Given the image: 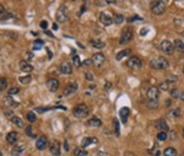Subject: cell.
I'll use <instances>...</instances> for the list:
<instances>
[{
    "label": "cell",
    "mask_w": 184,
    "mask_h": 156,
    "mask_svg": "<svg viewBox=\"0 0 184 156\" xmlns=\"http://www.w3.org/2000/svg\"><path fill=\"white\" fill-rule=\"evenodd\" d=\"M150 65L153 69H157V70H161V69H167L170 66V63L168 60L165 58V57H157V58L152 59L150 61Z\"/></svg>",
    "instance_id": "obj_1"
},
{
    "label": "cell",
    "mask_w": 184,
    "mask_h": 156,
    "mask_svg": "<svg viewBox=\"0 0 184 156\" xmlns=\"http://www.w3.org/2000/svg\"><path fill=\"white\" fill-rule=\"evenodd\" d=\"M89 113H90L89 107L86 105H84V103H80V105H78L73 110V114L76 118H85V117L89 116Z\"/></svg>",
    "instance_id": "obj_2"
},
{
    "label": "cell",
    "mask_w": 184,
    "mask_h": 156,
    "mask_svg": "<svg viewBox=\"0 0 184 156\" xmlns=\"http://www.w3.org/2000/svg\"><path fill=\"white\" fill-rule=\"evenodd\" d=\"M166 10V5L163 1H152L151 3V12L153 15H162Z\"/></svg>",
    "instance_id": "obj_3"
},
{
    "label": "cell",
    "mask_w": 184,
    "mask_h": 156,
    "mask_svg": "<svg viewBox=\"0 0 184 156\" xmlns=\"http://www.w3.org/2000/svg\"><path fill=\"white\" fill-rule=\"evenodd\" d=\"M133 37H134V33H133V30L130 27H126L124 31L122 32V36H120V39H119V43L120 44H126L129 43L130 41L133 39Z\"/></svg>",
    "instance_id": "obj_4"
},
{
    "label": "cell",
    "mask_w": 184,
    "mask_h": 156,
    "mask_svg": "<svg viewBox=\"0 0 184 156\" xmlns=\"http://www.w3.org/2000/svg\"><path fill=\"white\" fill-rule=\"evenodd\" d=\"M91 60H92V64H93L96 68H102L104 64V61H106V57L102 53H96V54L92 55Z\"/></svg>",
    "instance_id": "obj_5"
},
{
    "label": "cell",
    "mask_w": 184,
    "mask_h": 156,
    "mask_svg": "<svg viewBox=\"0 0 184 156\" xmlns=\"http://www.w3.org/2000/svg\"><path fill=\"white\" fill-rule=\"evenodd\" d=\"M55 19H57V21L60 23H64L68 21V14H66L65 6H60L57 10V12H55Z\"/></svg>",
    "instance_id": "obj_6"
},
{
    "label": "cell",
    "mask_w": 184,
    "mask_h": 156,
    "mask_svg": "<svg viewBox=\"0 0 184 156\" xmlns=\"http://www.w3.org/2000/svg\"><path fill=\"white\" fill-rule=\"evenodd\" d=\"M161 49H162V52L165 54L171 55V54H173V52H174V47H173L172 42L165 39V41H162V43H161Z\"/></svg>",
    "instance_id": "obj_7"
},
{
    "label": "cell",
    "mask_w": 184,
    "mask_h": 156,
    "mask_svg": "<svg viewBox=\"0 0 184 156\" xmlns=\"http://www.w3.org/2000/svg\"><path fill=\"white\" fill-rule=\"evenodd\" d=\"M126 66L140 69V68L142 66V61H141V59L139 58V57H130V58L126 60Z\"/></svg>",
    "instance_id": "obj_8"
},
{
    "label": "cell",
    "mask_w": 184,
    "mask_h": 156,
    "mask_svg": "<svg viewBox=\"0 0 184 156\" xmlns=\"http://www.w3.org/2000/svg\"><path fill=\"white\" fill-rule=\"evenodd\" d=\"M59 80L57 79H54V77H50V79L47 80V87H48V90L49 91H52V92H55L58 89H59Z\"/></svg>",
    "instance_id": "obj_9"
},
{
    "label": "cell",
    "mask_w": 184,
    "mask_h": 156,
    "mask_svg": "<svg viewBox=\"0 0 184 156\" xmlns=\"http://www.w3.org/2000/svg\"><path fill=\"white\" fill-rule=\"evenodd\" d=\"M49 150L53 156H60V144L57 140H53L49 145Z\"/></svg>",
    "instance_id": "obj_10"
},
{
    "label": "cell",
    "mask_w": 184,
    "mask_h": 156,
    "mask_svg": "<svg viewBox=\"0 0 184 156\" xmlns=\"http://www.w3.org/2000/svg\"><path fill=\"white\" fill-rule=\"evenodd\" d=\"M48 145V139L45 135H41V137L37 139V142H36V148H37L38 150H43L47 148Z\"/></svg>",
    "instance_id": "obj_11"
},
{
    "label": "cell",
    "mask_w": 184,
    "mask_h": 156,
    "mask_svg": "<svg viewBox=\"0 0 184 156\" xmlns=\"http://www.w3.org/2000/svg\"><path fill=\"white\" fill-rule=\"evenodd\" d=\"M155 128L158 129L160 132H167L168 130V124L163 118H160L155 121Z\"/></svg>",
    "instance_id": "obj_12"
},
{
    "label": "cell",
    "mask_w": 184,
    "mask_h": 156,
    "mask_svg": "<svg viewBox=\"0 0 184 156\" xmlns=\"http://www.w3.org/2000/svg\"><path fill=\"white\" fill-rule=\"evenodd\" d=\"M78 89H79V85L76 84V82H70V84L65 87L63 96H69V95H71V93H75L76 91H78Z\"/></svg>",
    "instance_id": "obj_13"
},
{
    "label": "cell",
    "mask_w": 184,
    "mask_h": 156,
    "mask_svg": "<svg viewBox=\"0 0 184 156\" xmlns=\"http://www.w3.org/2000/svg\"><path fill=\"white\" fill-rule=\"evenodd\" d=\"M158 95H160V90H158L157 86H151L149 90H147V98L149 100H157Z\"/></svg>",
    "instance_id": "obj_14"
},
{
    "label": "cell",
    "mask_w": 184,
    "mask_h": 156,
    "mask_svg": "<svg viewBox=\"0 0 184 156\" xmlns=\"http://www.w3.org/2000/svg\"><path fill=\"white\" fill-rule=\"evenodd\" d=\"M100 21L102 22V25H104V26H111L112 23H113V19H112L108 14L101 12L100 14Z\"/></svg>",
    "instance_id": "obj_15"
},
{
    "label": "cell",
    "mask_w": 184,
    "mask_h": 156,
    "mask_svg": "<svg viewBox=\"0 0 184 156\" xmlns=\"http://www.w3.org/2000/svg\"><path fill=\"white\" fill-rule=\"evenodd\" d=\"M20 69L23 72H26V74H30V72L33 70V66L31 65L27 60H21L20 61Z\"/></svg>",
    "instance_id": "obj_16"
},
{
    "label": "cell",
    "mask_w": 184,
    "mask_h": 156,
    "mask_svg": "<svg viewBox=\"0 0 184 156\" xmlns=\"http://www.w3.org/2000/svg\"><path fill=\"white\" fill-rule=\"evenodd\" d=\"M98 143V140H97V138H93V137H87L82 139V142H81V148H86V146H90V145L92 144H97Z\"/></svg>",
    "instance_id": "obj_17"
},
{
    "label": "cell",
    "mask_w": 184,
    "mask_h": 156,
    "mask_svg": "<svg viewBox=\"0 0 184 156\" xmlns=\"http://www.w3.org/2000/svg\"><path fill=\"white\" fill-rule=\"evenodd\" d=\"M129 113H130V110L128 107H123L122 110L119 111V116H120V119L123 123H126L128 122V117H129Z\"/></svg>",
    "instance_id": "obj_18"
},
{
    "label": "cell",
    "mask_w": 184,
    "mask_h": 156,
    "mask_svg": "<svg viewBox=\"0 0 184 156\" xmlns=\"http://www.w3.org/2000/svg\"><path fill=\"white\" fill-rule=\"evenodd\" d=\"M4 103H5V105H6L8 107H12V108H16V107L20 106V103L16 102V101H14L11 96H5V97H4Z\"/></svg>",
    "instance_id": "obj_19"
},
{
    "label": "cell",
    "mask_w": 184,
    "mask_h": 156,
    "mask_svg": "<svg viewBox=\"0 0 184 156\" xmlns=\"http://www.w3.org/2000/svg\"><path fill=\"white\" fill-rule=\"evenodd\" d=\"M60 71L63 72V74H66V75H70L71 72H73V66H71L70 63H63L60 65Z\"/></svg>",
    "instance_id": "obj_20"
},
{
    "label": "cell",
    "mask_w": 184,
    "mask_h": 156,
    "mask_svg": "<svg viewBox=\"0 0 184 156\" xmlns=\"http://www.w3.org/2000/svg\"><path fill=\"white\" fill-rule=\"evenodd\" d=\"M17 139H19V134L16 132H10L6 135V142L10 144H15L17 143Z\"/></svg>",
    "instance_id": "obj_21"
},
{
    "label": "cell",
    "mask_w": 184,
    "mask_h": 156,
    "mask_svg": "<svg viewBox=\"0 0 184 156\" xmlns=\"http://www.w3.org/2000/svg\"><path fill=\"white\" fill-rule=\"evenodd\" d=\"M173 47H174V49L178 50L179 53H183L184 54V42L181 39H176L174 42H173Z\"/></svg>",
    "instance_id": "obj_22"
},
{
    "label": "cell",
    "mask_w": 184,
    "mask_h": 156,
    "mask_svg": "<svg viewBox=\"0 0 184 156\" xmlns=\"http://www.w3.org/2000/svg\"><path fill=\"white\" fill-rule=\"evenodd\" d=\"M25 150V145H16L12 150H11V155L12 156H20Z\"/></svg>",
    "instance_id": "obj_23"
},
{
    "label": "cell",
    "mask_w": 184,
    "mask_h": 156,
    "mask_svg": "<svg viewBox=\"0 0 184 156\" xmlns=\"http://www.w3.org/2000/svg\"><path fill=\"white\" fill-rule=\"evenodd\" d=\"M91 46L93 47V48H97V49H102L106 47V43L103 41H100V39H92L91 41Z\"/></svg>",
    "instance_id": "obj_24"
},
{
    "label": "cell",
    "mask_w": 184,
    "mask_h": 156,
    "mask_svg": "<svg viewBox=\"0 0 184 156\" xmlns=\"http://www.w3.org/2000/svg\"><path fill=\"white\" fill-rule=\"evenodd\" d=\"M87 126H90V127H101L102 126V121L100 118H91V119H89L87 121Z\"/></svg>",
    "instance_id": "obj_25"
},
{
    "label": "cell",
    "mask_w": 184,
    "mask_h": 156,
    "mask_svg": "<svg viewBox=\"0 0 184 156\" xmlns=\"http://www.w3.org/2000/svg\"><path fill=\"white\" fill-rule=\"evenodd\" d=\"M131 54V50L129 48H126V49H123L120 50L118 54H117V60H122L124 57H129Z\"/></svg>",
    "instance_id": "obj_26"
},
{
    "label": "cell",
    "mask_w": 184,
    "mask_h": 156,
    "mask_svg": "<svg viewBox=\"0 0 184 156\" xmlns=\"http://www.w3.org/2000/svg\"><path fill=\"white\" fill-rule=\"evenodd\" d=\"M11 122L15 124L16 127H19V128H23V121L20 117H17V116H14V117H11Z\"/></svg>",
    "instance_id": "obj_27"
},
{
    "label": "cell",
    "mask_w": 184,
    "mask_h": 156,
    "mask_svg": "<svg viewBox=\"0 0 184 156\" xmlns=\"http://www.w3.org/2000/svg\"><path fill=\"white\" fill-rule=\"evenodd\" d=\"M74 155L75 156H87V151L84 149V148H81V146H78V148H75L74 149Z\"/></svg>",
    "instance_id": "obj_28"
},
{
    "label": "cell",
    "mask_w": 184,
    "mask_h": 156,
    "mask_svg": "<svg viewBox=\"0 0 184 156\" xmlns=\"http://www.w3.org/2000/svg\"><path fill=\"white\" fill-rule=\"evenodd\" d=\"M19 80H20V82H21L22 85H27V84H30V82H31V80H32V76H31L30 74H26V75H23V76H20Z\"/></svg>",
    "instance_id": "obj_29"
},
{
    "label": "cell",
    "mask_w": 184,
    "mask_h": 156,
    "mask_svg": "<svg viewBox=\"0 0 184 156\" xmlns=\"http://www.w3.org/2000/svg\"><path fill=\"white\" fill-rule=\"evenodd\" d=\"M44 46V42L42 39H36L32 47H33V50H39V49H42V47Z\"/></svg>",
    "instance_id": "obj_30"
},
{
    "label": "cell",
    "mask_w": 184,
    "mask_h": 156,
    "mask_svg": "<svg viewBox=\"0 0 184 156\" xmlns=\"http://www.w3.org/2000/svg\"><path fill=\"white\" fill-rule=\"evenodd\" d=\"M165 156H177V150L174 148H166L163 151Z\"/></svg>",
    "instance_id": "obj_31"
},
{
    "label": "cell",
    "mask_w": 184,
    "mask_h": 156,
    "mask_svg": "<svg viewBox=\"0 0 184 156\" xmlns=\"http://www.w3.org/2000/svg\"><path fill=\"white\" fill-rule=\"evenodd\" d=\"M181 113H182V111L179 110V108H174V110H171L170 112H168V116H170L171 118H174V117H179Z\"/></svg>",
    "instance_id": "obj_32"
},
{
    "label": "cell",
    "mask_w": 184,
    "mask_h": 156,
    "mask_svg": "<svg viewBox=\"0 0 184 156\" xmlns=\"http://www.w3.org/2000/svg\"><path fill=\"white\" fill-rule=\"evenodd\" d=\"M26 119L28 122L33 123V122H36V119H37V116L34 114V112H27L26 113Z\"/></svg>",
    "instance_id": "obj_33"
},
{
    "label": "cell",
    "mask_w": 184,
    "mask_h": 156,
    "mask_svg": "<svg viewBox=\"0 0 184 156\" xmlns=\"http://www.w3.org/2000/svg\"><path fill=\"white\" fill-rule=\"evenodd\" d=\"M113 21H114L117 25H120V23H123V21H124V16H123L122 14H115Z\"/></svg>",
    "instance_id": "obj_34"
},
{
    "label": "cell",
    "mask_w": 184,
    "mask_h": 156,
    "mask_svg": "<svg viewBox=\"0 0 184 156\" xmlns=\"http://www.w3.org/2000/svg\"><path fill=\"white\" fill-rule=\"evenodd\" d=\"M8 89V80L5 77H0V91H5Z\"/></svg>",
    "instance_id": "obj_35"
},
{
    "label": "cell",
    "mask_w": 184,
    "mask_h": 156,
    "mask_svg": "<svg viewBox=\"0 0 184 156\" xmlns=\"http://www.w3.org/2000/svg\"><path fill=\"white\" fill-rule=\"evenodd\" d=\"M147 107H149L150 110H155V108L158 107V101L157 100H149V102H147Z\"/></svg>",
    "instance_id": "obj_36"
},
{
    "label": "cell",
    "mask_w": 184,
    "mask_h": 156,
    "mask_svg": "<svg viewBox=\"0 0 184 156\" xmlns=\"http://www.w3.org/2000/svg\"><path fill=\"white\" fill-rule=\"evenodd\" d=\"M157 139L160 140V142H165V140H167L168 139L167 132H160V133L157 134Z\"/></svg>",
    "instance_id": "obj_37"
},
{
    "label": "cell",
    "mask_w": 184,
    "mask_h": 156,
    "mask_svg": "<svg viewBox=\"0 0 184 156\" xmlns=\"http://www.w3.org/2000/svg\"><path fill=\"white\" fill-rule=\"evenodd\" d=\"M15 17H16V15H15V14H12V12H6L0 20H1V21H6V20H11V19H15Z\"/></svg>",
    "instance_id": "obj_38"
},
{
    "label": "cell",
    "mask_w": 184,
    "mask_h": 156,
    "mask_svg": "<svg viewBox=\"0 0 184 156\" xmlns=\"http://www.w3.org/2000/svg\"><path fill=\"white\" fill-rule=\"evenodd\" d=\"M170 95H171L172 98H179L181 92H179V90H178V89H172L170 91Z\"/></svg>",
    "instance_id": "obj_39"
},
{
    "label": "cell",
    "mask_w": 184,
    "mask_h": 156,
    "mask_svg": "<svg viewBox=\"0 0 184 156\" xmlns=\"http://www.w3.org/2000/svg\"><path fill=\"white\" fill-rule=\"evenodd\" d=\"M158 90H162V91H168V90H170V84H168L167 81H165V82H161V84L158 85Z\"/></svg>",
    "instance_id": "obj_40"
},
{
    "label": "cell",
    "mask_w": 184,
    "mask_h": 156,
    "mask_svg": "<svg viewBox=\"0 0 184 156\" xmlns=\"http://www.w3.org/2000/svg\"><path fill=\"white\" fill-rule=\"evenodd\" d=\"M178 81V77L176 75H168L167 76V82L168 84H174V82Z\"/></svg>",
    "instance_id": "obj_41"
},
{
    "label": "cell",
    "mask_w": 184,
    "mask_h": 156,
    "mask_svg": "<svg viewBox=\"0 0 184 156\" xmlns=\"http://www.w3.org/2000/svg\"><path fill=\"white\" fill-rule=\"evenodd\" d=\"M73 63H74V65H76L78 68H80L81 66V61H80V57L76 54V55H74L73 57Z\"/></svg>",
    "instance_id": "obj_42"
},
{
    "label": "cell",
    "mask_w": 184,
    "mask_h": 156,
    "mask_svg": "<svg viewBox=\"0 0 184 156\" xmlns=\"http://www.w3.org/2000/svg\"><path fill=\"white\" fill-rule=\"evenodd\" d=\"M19 92H20V89H19V87H11V89H9V90H8L9 96L16 95V93H19Z\"/></svg>",
    "instance_id": "obj_43"
},
{
    "label": "cell",
    "mask_w": 184,
    "mask_h": 156,
    "mask_svg": "<svg viewBox=\"0 0 184 156\" xmlns=\"http://www.w3.org/2000/svg\"><path fill=\"white\" fill-rule=\"evenodd\" d=\"M26 134L28 135L30 138H36V135L32 133V127H31V126H27V128H26Z\"/></svg>",
    "instance_id": "obj_44"
},
{
    "label": "cell",
    "mask_w": 184,
    "mask_h": 156,
    "mask_svg": "<svg viewBox=\"0 0 184 156\" xmlns=\"http://www.w3.org/2000/svg\"><path fill=\"white\" fill-rule=\"evenodd\" d=\"M113 124H114V129H115V135H117V137H119V123H118V121L114 119Z\"/></svg>",
    "instance_id": "obj_45"
},
{
    "label": "cell",
    "mask_w": 184,
    "mask_h": 156,
    "mask_svg": "<svg viewBox=\"0 0 184 156\" xmlns=\"http://www.w3.org/2000/svg\"><path fill=\"white\" fill-rule=\"evenodd\" d=\"M85 77H86V80H89V81H92V80L95 79L93 75H92V72H90V71H86L85 72Z\"/></svg>",
    "instance_id": "obj_46"
},
{
    "label": "cell",
    "mask_w": 184,
    "mask_h": 156,
    "mask_svg": "<svg viewBox=\"0 0 184 156\" xmlns=\"http://www.w3.org/2000/svg\"><path fill=\"white\" fill-rule=\"evenodd\" d=\"M5 14H6V9H5V6H4V5H1V4H0V19H1Z\"/></svg>",
    "instance_id": "obj_47"
},
{
    "label": "cell",
    "mask_w": 184,
    "mask_h": 156,
    "mask_svg": "<svg viewBox=\"0 0 184 156\" xmlns=\"http://www.w3.org/2000/svg\"><path fill=\"white\" fill-rule=\"evenodd\" d=\"M39 26H41V28H43V30L47 31V28H48V22H47V21H41Z\"/></svg>",
    "instance_id": "obj_48"
},
{
    "label": "cell",
    "mask_w": 184,
    "mask_h": 156,
    "mask_svg": "<svg viewBox=\"0 0 184 156\" xmlns=\"http://www.w3.org/2000/svg\"><path fill=\"white\" fill-rule=\"evenodd\" d=\"M48 110H49V108H47V107H44V108L38 107V108H36V112H38V113H43V112H47Z\"/></svg>",
    "instance_id": "obj_49"
},
{
    "label": "cell",
    "mask_w": 184,
    "mask_h": 156,
    "mask_svg": "<svg viewBox=\"0 0 184 156\" xmlns=\"http://www.w3.org/2000/svg\"><path fill=\"white\" fill-rule=\"evenodd\" d=\"M26 57H27V60H32L33 59V53H32V52H27Z\"/></svg>",
    "instance_id": "obj_50"
},
{
    "label": "cell",
    "mask_w": 184,
    "mask_h": 156,
    "mask_svg": "<svg viewBox=\"0 0 184 156\" xmlns=\"http://www.w3.org/2000/svg\"><path fill=\"white\" fill-rule=\"evenodd\" d=\"M4 114H5L6 117H14V114H12L11 111H6V110H5V111H4Z\"/></svg>",
    "instance_id": "obj_51"
},
{
    "label": "cell",
    "mask_w": 184,
    "mask_h": 156,
    "mask_svg": "<svg viewBox=\"0 0 184 156\" xmlns=\"http://www.w3.org/2000/svg\"><path fill=\"white\" fill-rule=\"evenodd\" d=\"M176 137H177L176 132H174V130H172V132H171V137H170V138H171V139L173 140V139H176Z\"/></svg>",
    "instance_id": "obj_52"
},
{
    "label": "cell",
    "mask_w": 184,
    "mask_h": 156,
    "mask_svg": "<svg viewBox=\"0 0 184 156\" xmlns=\"http://www.w3.org/2000/svg\"><path fill=\"white\" fill-rule=\"evenodd\" d=\"M64 149H65V151H69V144H68V142H64Z\"/></svg>",
    "instance_id": "obj_53"
},
{
    "label": "cell",
    "mask_w": 184,
    "mask_h": 156,
    "mask_svg": "<svg viewBox=\"0 0 184 156\" xmlns=\"http://www.w3.org/2000/svg\"><path fill=\"white\" fill-rule=\"evenodd\" d=\"M125 156H137L135 153H131V151H128V153H125Z\"/></svg>",
    "instance_id": "obj_54"
},
{
    "label": "cell",
    "mask_w": 184,
    "mask_h": 156,
    "mask_svg": "<svg viewBox=\"0 0 184 156\" xmlns=\"http://www.w3.org/2000/svg\"><path fill=\"white\" fill-rule=\"evenodd\" d=\"M135 20H139V21H141V17L140 16H134V17H133V19H130V21H135Z\"/></svg>",
    "instance_id": "obj_55"
},
{
    "label": "cell",
    "mask_w": 184,
    "mask_h": 156,
    "mask_svg": "<svg viewBox=\"0 0 184 156\" xmlns=\"http://www.w3.org/2000/svg\"><path fill=\"white\" fill-rule=\"evenodd\" d=\"M91 63H92V60L90 59V60H85V61H84V63H82V64H84V65H90Z\"/></svg>",
    "instance_id": "obj_56"
},
{
    "label": "cell",
    "mask_w": 184,
    "mask_h": 156,
    "mask_svg": "<svg viewBox=\"0 0 184 156\" xmlns=\"http://www.w3.org/2000/svg\"><path fill=\"white\" fill-rule=\"evenodd\" d=\"M52 28H53V31H58V28H59V27H58V25H57V23H54Z\"/></svg>",
    "instance_id": "obj_57"
},
{
    "label": "cell",
    "mask_w": 184,
    "mask_h": 156,
    "mask_svg": "<svg viewBox=\"0 0 184 156\" xmlns=\"http://www.w3.org/2000/svg\"><path fill=\"white\" fill-rule=\"evenodd\" d=\"M179 98H181V100L184 102V91H182V92H181V96H179Z\"/></svg>",
    "instance_id": "obj_58"
},
{
    "label": "cell",
    "mask_w": 184,
    "mask_h": 156,
    "mask_svg": "<svg viewBox=\"0 0 184 156\" xmlns=\"http://www.w3.org/2000/svg\"><path fill=\"white\" fill-rule=\"evenodd\" d=\"M45 33H47V35H49V36H50V37H53V35H52V33H50V32H49V31H45Z\"/></svg>",
    "instance_id": "obj_59"
},
{
    "label": "cell",
    "mask_w": 184,
    "mask_h": 156,
    "mask_svg": "<svg viewBox=\"0 0 184 156\" xmlns=\"http://www.w3.org/2000/svg\"><path fill=\"white\" fill-rule=\"evenodd\" d=\"M182 137H183V139H184V128L182 129Z\"/></svg>",
    "instance_id": "obj_60"
},
{
    "label": "cell",
    "mask_w": 184,
    "mask_h": 156,
    "mask_svg": "<svg viewBox=\"0 0 184 156\" xmlns=\"http://www.w3.org/2000/svg\"><path fill=\"white\" fill-rule=\"evenodd\" d=\"M181 156H184V151H183V154H182V155H181Z\"/></svg>",
    "instance_id": "obj_61"
},
{
    "label": "cell",
    "mask_w": 184,
    "mask_h": 156,
    "mask_svg": "<svg viewBox=\"0 0 184 156\" xmlns=\"http://www.w3.org/2000/svg\"><path fill=\"white\" fill-rule=\"evenodd\" d=\"M183 72H184V65H183Z\"/></svg>",
    "instance_id": "obj_62"
},
{
    "label": "cell",
    "mask_w": 184,
    "mask_h": 156,
    "mask_svg": "<svg viewBox=\"0 0 184 156\" xmlns=\"http://www.w3.org/2000/svg\"><path fill=\"white\" fill-rule=\"evenodd\" d=\"M0 156H3V155H1V153H0Z\"/></svg>",
    "instance_id": "obj_63"
}]
</instances>
